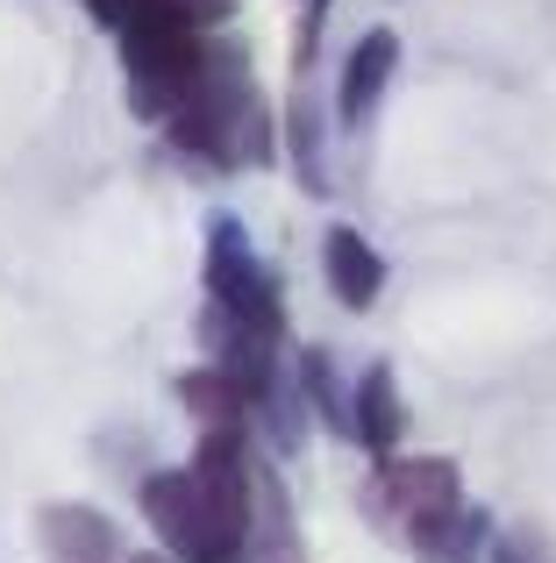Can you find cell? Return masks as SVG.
Here are the masks:
<instances>
[{
	"label": "cell",
	"mask_w": 556,
	"mask_h": 563,
	"mask_svg": "<svg viewBox=\"0 0 556 563\" xmlns=\"http://www.w3.org/2000/svg\"><path fill=\"white\" fill-rule=\"evenodd\" d=\"M171 143L214 172L271 165L278 129H271V108L251 79V51L243 43H208V71L186 93V108L171 114Z\"/></svg>",
	"instance_id": "obj_1"
},
{
	"label": "cell",
	"mask_w": 556,
	"mask_h": 563,
	"mask_svg": "<svg viewBox=\"0 0 556 563\" xmlns=\"http://www.w3.org/2000/svg\"><path fill=\"white\" fill-rule=\"evenodd\" d=\"M208 29H193L171 0H151V14H143L136 29L122 36V79H129V108L143 114V122L171 129V114L186 108V93L200 86V71H208Z\"/></svg>",
	"instance_id": "obj_2"
},
{
	"label": "cell",
	"mask_w": 556,
	"mask_h": 563,
	"mask_svg": "<svg viewBox=\"0 0 556 563\" xmlns=\"http://www.w3.org/2000/svg\"><path fill=\"white\" fill-rule=\"evenodd\" d=\"M136 499H143V521L157 528V542H165L171 563H243L251 556L222 521H214V507L200 499L193 471H151Z\"/></svg>",
	"instance_id": "obj_3"
},
{
	"label": "cell",
	"mask_w": 556,
	"mask_h": 563,
	"mask_svg": "<svg viewBox=\"0 0 556 563\" xmlns=\"http://www.w3.org/2000/svg\"><path fill=\"white\" fill-rule=\"evenodd\" d=\"M449 507H464V471L449 456H378L371 485H364V514L400 542Z\"/></svg>",
	"instance_id": "obj_4"
},
{
	"label": "cell",
	"mask_w": 556,
	"mask_h": 563,
	"mask_svg": "<svg viewBox=\"0 0 556 563\" xmlns=\"http://www.w3.org/2000/svg\"><path fill=\"white\" fill-rule=\"evenodd\" d=\"M208 300L229 307V314L257 321V329L286 335V300H278V278L271 264L257 257L251 229L236 214H208Z\"/></svg>",
	"instance_id": "obj_5"
},
{
	"label": "cell",
	"mask_w": 556,
	"mask_h": 563,
	"mask_svg": "<svg viewBox=\"0 0 556 563\" xmlns=\"http://www.w3.org/2000/svg\"><path fill=\"white\" fill-rule=\"evenodd\" d=\"M392 65H400V36H392V29H364L357 51L343 57V79H335V122L343 129L371 122V108L392 86Z\"/></svg>",
	"instance_id": "obj_6"
},
{
	"label": "cell",
	"mask_w": 556,
	"mask_h": 563,
	"mask_svg": "<svg viewBox=\"0 0 556 563\" xmlns=\"http://www.w3.org/2000/svg\"><path fill=\"white\" fill-rule=\"evenodd\" d=\"M321 278H329V292L349 314H371L378 292H386V257H378L349 221H335V229L321 235Z\"/></svg>",
	"instance_id": "obj_7"
},
{
	"label": "cell",
	"mask_w": 556,
	"mask_h": 563,
	"mask_svg": "<svg viewBox=\"0 0 556 563\" xmlns=\"http://www.w3.org/2000/svg\"><path fill=\"white\" fill-rule=\"evenodd\" d=\"M179 407L200 421V435H229V428H243V435H251V421H257V393L236 372H222V364L179 372Z\"/></svg>",
	"instance_id": "obj_8"
},
{
	"label": "cell",
	"mask_w": 556,
	"mask_h": 563,
	"mask_svg": "<svg viewBox=\"0 0 556 563\" xmlns=\"http://www.w3.org/2000/svg\"><path fill=\"white\" fill-rule=\"evenodd\" d=\"M492 514L486 507H449V514H435V521H421L414 536H407V550H414V563H486L492 556Z\"/></svg>",
	"instance_id": "obj_9"
},
{
	"label": "cell",
	"mask_w": 556,
	"mask_h": 563,
	"mask_svg": "<svg viewBox=\"0 0 556 563\" xmlns=\"http://www.w3.org/2000/svg\"><path fill=\"white\" fill-rule=\"evenodd\" d=\"M36 536H43V556H51V563H114V556H122L114 521L93 514V507H43Z\"/></svg>",
	"instance_id": "obj_10"
},
{
	"label": "cell",
	"mask_w": 556,
	"mask_h": 563,
	"mask_svg": "<svg viewBox=\"0 0 556 563\" xmlns=\"http://www.w3.org/2000/svg\"><path fill=\"white\" fill-rule=\"evenodd\" d=\"M349 393H357V442L371 456H400L407 407H400V378H392V364H371Z\"/></svg>",
	"instance_id": "obj_11"
},
{
	"label": "cell",
	"mask_w": 556,
	"mask_h": 563,
	"mask_svg": "<svg viewBox=\"0 0 556 563\" xmlns=\"http://www.w3.org/2000/svg\"><path fill=\"white\" fill-rule=\"evenodd\" d=\"M292 378H300V399L321 413V421H329V435H349V442H357V393H343V378H335L329 350L307 343L300 364H292Z\"/></svg>",
	"instance_id": "obj_12"
},
{
	"label": "cell",
	"mask_w": 556,
	"mask_h": 563,
	"mask_svg": "<svg viewBox=\"0 0 556 563\" xmlns=\"http://www.w3.org/2000/svg\"><path fill=\"white\" fill-rule=\"evenodd\" d=\"M286 136H292V172H300V186H307V192H329V157H321V108H314V79H292Z\"/></svg>",
	"instance_id": "obj_13"
},
{
	"label": "cell",
	"mask_w": 556,
	"mask_h": 563,
	"mask_svg": "<svg viewBox=\"0 0 556 563\" xmlns=\"http://www.w3.org/2000/svg\"><path fill=\"white\" fill-rule=\"evenodd\" d=\"M486 563H556V550H549L543 528L514 521V528H500V536H492V556Z\"/></svg>",
	"instance_id": "obj_14"
},
{
	"label": "cell",
	"mask_w": 556,
	"mask_h": 563,
	"mask_svg": "<svg viewBox=\"0 0 556 563\" xmlns=\"http://www.w3.org/2000/svg\"><path fill=\"white\" fill-rule=\"evenodd\" d=\"M86 8H93V22H100V29L129 36V29H136L143 14H151V0H86Z\"/></svg>",
	"instance_id": "obj_15"
},
{
	"label": "cell",
	"mask_w": 556,
	"mask_h": 563,
	"mask_svg": "<svg viewBox=\"0 0 556 563\" xmlns=\"http://www.w3.org/2000/svg\"><path fill=\"white\" fill-rule=\"evenodd\" d=\"M171 8H179L193 29H222L229 14H236V0H171Z\"/></svg>",
	"instance_id": "obj_16"
},
{
	"label": "cell",
	"mask_w": 556,
	"mask_h": 563,
	"mask_svg": "<svg viewBox=\"0 0 556 563\" xmlns=\"http://www.w3.org/2000/svg\"><path fill=\"white\" fill-rule=\"evenodd\" d=\"M129 563H171V556H129Z\"/></svg>",
	"instance_id": "obj_17"
}]
</instances>
